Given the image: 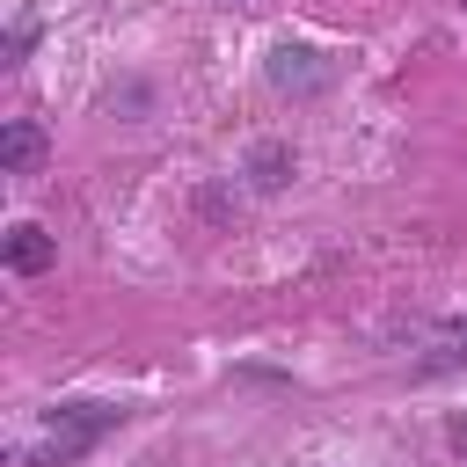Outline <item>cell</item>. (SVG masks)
I'll return each mask as SVG.
<instances>
[{"mask_svg": "<svg viewBox=\"0 0 467 467\" xmlns=\"http://www.w3.org/2000/svg\"><path fill=\"white\" fill-rule=\"evenodd\" d=\"M270 88H285V95H314V88H328V58L306 51V44H277V51H270Z\"/></svg>", "mask_w": 467, "mask_h": 467, "instance_id": "6da1fadb", "label": "cell"}, {"mask_svg": "<svg viewBox=\"0 0 467 467\" xmlns=\"http://www.w3.org/2000/svg\"><path fill=\"white\" fill-rule=\"evenodd\" d=\"M58 263V241L44 234V226H15L7 234V270L15 277H36V270H51Z\"/></svg>", "mask_w": 467, "mask_h": 467, "instance_id": "7a4b0ae2", "label": "cell"}, {"mask_svg": "<svg viewBox=\"0 0 467 467\" xmlns=\"http://www.w3.org/2000/svg\"><path fill=\"white\" fill-rule=\"evenodd\" d=\"M36 161H44V131H36L29 117H15V124L0 131V168H7V175H29Z\"/></svg>", "mask_w": 467, "mask_h": 467, "instance_id": "3957f363", "label": "cell"}, {"mask_svg": "<svg viewBox=\"0 0 467 467\" xmlns=\"http://www.w3.org/2000/svg\"><path fill=\"white\" fill-rule=\"evenodd\" d=\"M102 423H109V409H80V416H58V423H51V438H44V452H58V460H66V452H80V445H88Z\"/></svg>", "mask_w": 467, "mask_h": 467, "instance_id": "277c9868", "label": "cell"}, {"mask_svg": "<svg viewBox=\"0 0 467 467\" xmlns=\"http://www.w3.org/2000/svg\"><path fill=\"white\" fill-rule=\"evenodd\" d=\"M248 175H255V190H277V182L292 175V153H285V146H255V161H248Z\"/></svg>", "mask_w": 467, "mask_h": 467, "instance_id": "5b68a950", "label": "cell"}, {"mask_svg": "<svg viewBox=\"0 0 467 467\" xmlns=\"http://www.w3.org/2000/svg\"><path fill=\"white\" fill-rule=\"evenodd\" d=\"M460 445H467V423H460Z\"/></svg>", "mask_w": 467, "mask_h": 467, "instance_id": "8992f818", "label": "cell"}, {"mask_svg": "<svg viewBox=\"0 0 467 467\" xmlns=\"http://www.w3.org/2000/svg\"><path fill=\"white\" fill-rule=\"evenodd\" d=\"M460 7H467V0H460Z\"/></svg>", "mask_w": 467, "mask_h": 467, "instance_id": "52a82bcc", "label": "cell"}]
</instances>
